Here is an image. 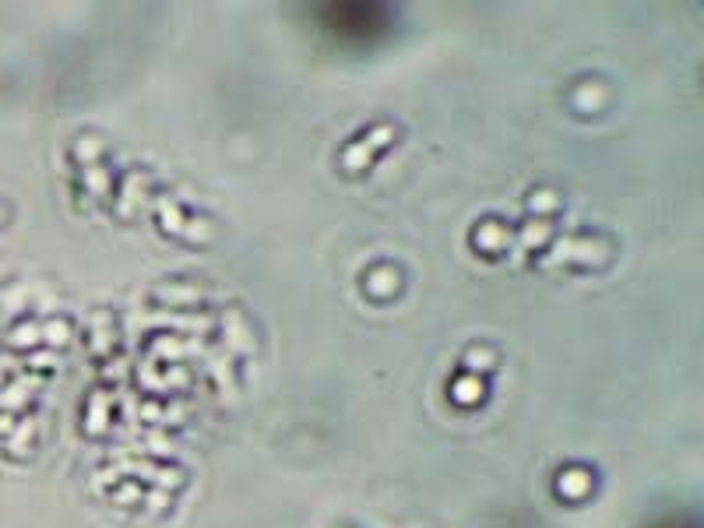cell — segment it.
<instances>
[{"mask_svg": "<svg viewBox=\"0 0 704 528\" xmlns=\"http://www.w3.org/2000/svg\"><path fill=\"white\" fill-rule=\"evenodd\" d=\"M388 138H391V127H381V131H373L367 141H359L356 149H349L346 155H342V166H346V170H359L377 149H381V141H388Z\"/></svg>", "mask_w": 704, "mask_h": 528, "instance_id": "1", "label": "cell"}]
</instances>
